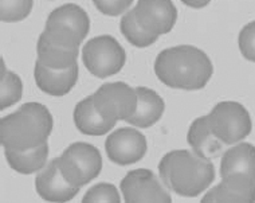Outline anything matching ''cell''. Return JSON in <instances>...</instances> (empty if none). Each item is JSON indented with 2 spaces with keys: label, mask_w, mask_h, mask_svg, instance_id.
<instances>
[{
  "label": "cell",
  "mask_w": 255,
  "mask_h": 203,
  "mask_svg": "<svg viewBox=\"0 0 255 203\" xmlns=\"http://www.w3.org/2000/svg\"><path fill=\"white\" fill-rule=\"evenodd\" d=\"M220 177L246 178L255 182V147L250 143H239L223 154Z\"/></svg>",
  "instance_id": "15"
},
{
  "label": "cell",
  "mask_w": 255,
  "mask_h": 203,
  "mask_svg": "<svg viewBox=\"0 0 255 203\" xmlns=\"http://www.w3.org/2000/svg\"><path fill=\"white\" fill-rule=\"evenodd\" d=\"M35 189L40 198L47 202H69L81 190L63 178L58 166V158L49 162L36 175Z\"/></svg>",
  "instance_id": "12"
},
{
  "label": "cell",
  "mask_w": 255,
  "mask_h": 203,
  "mask_svg": "<svg viewBox=\"0 0 255 203\" xmlns=\"http://www.w3.org/2000/svg\"><path fill=\"white\" fill-rule=\"evenodd\" d=\"M154 73L158 80L172 89L199 90L211 80L214 66L203 50L181 44L158 54L154 61Z\"/></svg>",
  "instance_id": "1"
},
{
  "label": "cell",
  "mask_w": 255,
  "mask_h": 203,
  "mask_svg": "<svg viewBox=\"0 0 255 203\" xmlns=\"http://www.w3.org/2000/svg\"><path fill=\"white\" fill-rule=\"evenodd\" d=\"M133 9L141 26L157 36L168 34L177 20L176 5L172 0H138Z\"/></svg>",
  "instance_id": "11"
},
{
  "label": "cell",
  "mask_w": 255,
  "mask_h": 203,
  "mask_svg": "<svg viewBox=\"0 0 255 203\" xmlns=\"http://www.w3.org/2000/svg\"><path fill=\"white\" fill-rule=\"evenodd\" d=\"M51 131L49 109L39 102H27L0 120V143L4 150H31L47 142Z\"/></svg>",
  "instance_id": "3"
},
{
  "label": "cell",
  "mask_w": 255,
  "mask_h": 203,
  "mask_svg": "<svg viewBox=\"0 0 255 203\" xmlns=\"http://www.w3.org/2000/svg\"><path fill=\"white\" fill-rule=\"evenodd\" d=\"M84 203H120L121 197L119 190L112 183H98L93 186L82 198Z\"/></svg>",
  "instance_id": "24"
},
{
  "label": "cell",
  "mask_w": 255,
  "mask_h": 203,
  "mask_svg": "<svg viewBox=\"0 0 255 203\" xmlns=\"http://www.w3.org/2000/svg\"><path fill=\"white\" fill-rule=\"evenodd\" d=\"M204 203H253L255 202V182L239 177L222 178L202 198Z\"/></svg>",
  "instance_id": "13"
},
{
  "label": "cell",
  "mask_w": 255,
  "mask_h": 203,
  "mask_svg": "<svg viewBox=\"0 0 255 203\" xmlns=\"http://www.w3.org/2000/svg\"><path fill=\"white\" fill-rule=\"evenodd\" d=\"M93 102L104 117L110 120L127 121L134 115L137 108L136 89L125 82H108L92 94Z\"/></svg>",
  "instance_id": "8"
},
{
  "label": "cell",
  "mask_w": 255,
  "mask_h": 203,
  "mask_svg": "<svg viewBox=\"0 0 255 203\" xmlns=\"http://www.w3.org/2000/svg\"><path fill=\"white\" fill-rule=\"evenodd\" d=\"M137 92V108L134 115L127 120L137 128H149L161 119L165 111V102L157 93L145 86H138Z\"/></svg>",
  "instance_id": "18"
},
{
  "label": "cell",
  "mask_w": 255,
  "mask_h": 203,
  "mask_svg": "<svg viewBox=\"0 0 255 203\" xmlns=\"http://www.w3.org/2000/svg\"><path fill=\"white\" fill-rule=\"evenodd\" d=\"M210 1L211 0H181V3H184L185 5L192 7V8H203L210 4Z\"/></svg>",
  "instance_id": "27"
},
{
  "label": "cell",
  "mask_w": 255,
  "mask_h": 203,
  "mask_svg": "<svg viewBox=\"0 0 255 203\" xmlns=\"http://www.w3.org/2000/svg\"><path fill=\"white\" fill-rule=\"evenodd\" d=\"M207 121L212 133L225 146L241 143L250 135L253 128L247 109L242 104L235 101H222L216 104L207 115Z\"/></svg>",
  "instance_id": "6"
},
{
  "label": "cell",
  "mask_w": 255,
  "mask_h": 203,
  "mask_svg": "<svg viewBox=\"0 0 255 203\" xmlns=\"http://www.w3.org/2000/svg\"><path fill=\"white\" fill-rule=\"evenodd\" d=\"M36 53L38 59L42 65L55 69V70H63L77 65L79 49L78 47H66L62 44L50 39L46 32H42L36 44Z\"/></svg>",
  "instance_id": "16"
},
{
  "label": "cell",
  "mask_w": 255,
  "mask_h": 203,
  "mask_svg": "<svg viewBox=\"0 0 255 203\" xmlns=\"http://www.w3.org/2000/svg\"><path fill=\"white\" fill-rule=\"evenodd\" d=\"M108 158L119 166L140 162L148 151L146 137L134 128H120L110 133L105 142Z\"/></svg>",
  "instance_id": "10"
},
{
  "label": "cell",
  "mask_w": 255,
  "mask_h": 203,
  "mask_svg": "<svg viewBox=\"0 0 255 203\" xmlns=\"http://www.w3.org/2000/svg\"><path fill=\"white\" fill-rule=\"evenodd\" d=\"M187 140L195 154L204 159H215L223 152V143L212 133L207 116H202L191 124Z\"/></svg>",
  "instance_id": "19"
},
{
  "label": "cell",
  "mask_w": 255,
  "mask_h": 203,
  "mask_svg": "<svg viewBox=\"0 0 255 203\" xmlns=\"http://www.w3.org/2000/svg\"><path fill=\"white\" fill-rule=\"evenodd\" d=\"M34 78H35L38 88L42 92L47 93L54 97H62L70 92L77 84L78 65H74L69 69H63V70H55L36 61Z\"/></svg>",
  "instance_id": "14"
},
{
  "label": "cell",
  "mask_w": 255,
  "mask_h": 203,
  "mask_svg": "<svg viewBox=\"0 0 255 203\" xmlns=\"http://www.w3.org/2000/svg\"><path fill=\"white\" fill-rule=\"evenodd\" d=\"M115 120L106 119L98 112L92 96L79 101L74 108V124L79 132L88 136H102L116 127Z\"/></svg>",
  "instance_id": "17"
},
{
  "label": "cell",
  "mask_w": 255,
  "mask_h": 203,
  "mask_svg": "<svg viewBox=\"0 0 255 203\" xmlns=\"http://www.w3.org/2000/svg\"><path fill=\"white\" fill-rule=\"evenodd\" d=\"M120 190L127 203H169L171 194L154 173L146 168L132 170L120 183Z\"/></svg>",
  "instance_id": "9"
},
{
  "label": "cell",
  "mask_w": 255,
  "mask_h": 203,
  "mask_svg": "<svg viewBox=\"0 0 255 203\" xmlns=\"http://www.w3.org/2000/svg\"><path fill=\"white\" fill-rule=\"evenodd\" d=\"M58 166L63 178L70 185L81 189L101 173V152L89 143H73L58 158Z\"/></svg>",
  "instance_id": "5"
},
{
  "label": "cell",
  "mask_w": 255,
  "mask_h": 203,
  "mask_svg": "<svg viewBox=\"0 0 255 203\" xmlns=\"http://www.w3.org/2000/svg\"><path fill=\"white\" fill-rule=\"evenodd\" d=\"M239 50L246 59L255 62V20L243 27L239 32Z\"/></svg>",
  "instance_id": "25"
},
{
  "label": "cell",
  "mask_w": 255,
  "mask_h": 203,
  "mask_svg": "<svg viewBox=\"0 0 255 203\" xmlns=\"http://www.w3.org/2000/svg\"><path fill=\"white\" fill-rule=\"evenodd\" d=\"M34 0H0V18L5 23L20 22L30 15Z\"/></svg>",
  "instance_id": "23"
},
{
  "label": "cell",
  "mask_w": 255,
  "mask_h": 203,
  "mask_svg": "<svg viewBox=\"0 0 255 203\" xmlns=\"http://www.w3.org/2000/svg\"><path fill=\"white\" fill-rule=\"evenodd\" d=\"M90 19L82 7L67 3L50 12L46 20L44 32L54 42L66 46L78 47L88 36Z\"/></svg>",
  "instance_id": "4"
},
{
  "label": "cell",
  "mask_w": 255,
  "mask_h": 203,
  "mask_svg": "<svg viewBox=\"0 0 255 203\" xmlns=\"http://www.w3.org/2000/svg\"><path fill=\"white\" fill-rule=\"evenodd\" d=\"M1 92H0V109L4 111L15 105L23 96V82L12 71L5 69L4 62L1 61Z\"/></svg>",
  "instance_id": "22"
},
{
  "label": "cell",
  "mask_w": 255,
  "mask_h": 203,
  "mask_svg": "<svg viewBox=\"0 0 255 203\" xmlns=\"http://www.w3.org/2000/svg\"><path fill=\"white\" fill-rule=\"evenodd\" d=\"M93 3L104 15L117 16L129 9L133 0H93Z\"/></svg>",
  "instance_id": "26"
},
{
  "label": "cell",
  "mask_w": 255,
  "mask_h": 203,
  "mask_svg": "<svg viewBox=\"0 0 255 203\" xmlns=\"http://www.w3.org/2000/svg\"><path fill=\"white\" fill-rule=\"evenodd\" d=\"M120 30L129 43L136 46V47H140V49L153 44L158 38L157 35H154L141 26L140 22L136 18L134 9H130L124 15L121 22H120Z\"/></svg>",
  "instance_id": "21"
},
{
  "label": "cell",
  "mask_w": 255,
  "mask_h": 203,
  "mask_svg": "<svg viewBox=\"0 0 255 203\" xmlns=\"http://www.w3.org/2000/svg\"><path fill=\"white\" fill-rule=\"evenodd\" d=\"M158 175L167 189L181 197L195 198L214 182L215 167L210 160L195 152L175 150L160 160Z\"/></svg>",
  "instance_id": "2"
},
{
  "label": "cell",
  "mask_w": 255,
  "mask_h": 203,
  "mask_svg": "<svg viewBox=\"0 0 255 203\" xmlns=\"http://www.w3.org/2000/svg\"><path fill=\"white\" fill-rule=\"evenodd\" d=\"M4 155L7 163L13 171L22 175H30L38 173L46 166L49 158V143L46 142L42 146L26 151L4 150Z\"/></svg>",
  "instance_id": "20"
},
{
  "label": "cell",
  "mask_w": 255,
  "mask_h": 203,
  "mask_svg": "<svg viewBox=\"0 0 255 203\" xmlns=\"http://www.w3.org/2000/svg\"><path fill=\"white\" fill-rule=\"evenodd\" d=\"M82 62L89 73L97 78L117 74L127 62V53L112 35L92 38L82 49Z\"/></svg>",
  "instance_id": "7"
}]
</instances>
